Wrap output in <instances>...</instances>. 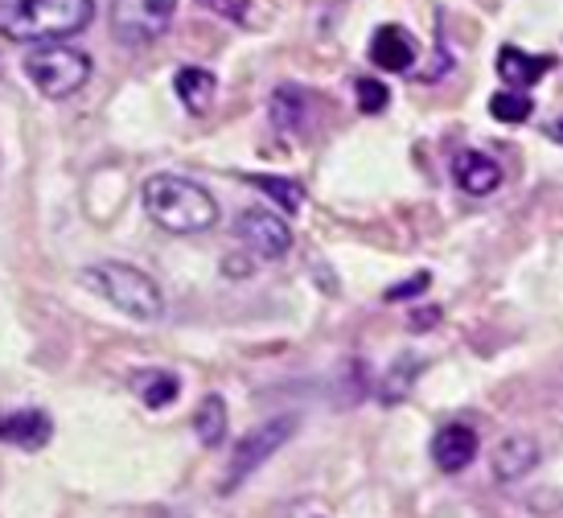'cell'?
<instances>
[{"label": "cell", "instance_id": "cell-1", "mask_svg": "<svg viewBox=\"0 0 563 518\" xmlns=\"http://www.w3.org/2000/svg\"><path fill=\"white\" fill-rule=\"evenodd\" d=\"M144 214L169 235H202L219 222L214 194L181 173H153L141 189Z\"/></svg>", "mask_w": 563, "mask_h": 518}, {"label": "cell", "instance_id": "cell-2", "mask_svg": "<svg viewBox=\"0 0 563 518\" xmlns=\"http://www.w3.org/2000/svg\"><path fill=\"white\" fill-rule=\"evenodd\" d=\"M95 21V0H0L4 42H66Z\"/></svg>", "mask_w": 563, "mask_h": 518}, {"label": "cell", "instance_id": "cell-3", "mask_svg": "<svg viewBox=\"0 0 563 518\" xmlns=\"http://www.w3.org/2000/svg\"><path fill=\"white\" fill-rule=\"evenodd\" d=\"M87 284L99 288L103 300L115 305L120 313H128L132 321H161L165 317V293L141 267L120 264V260H103V264L87 267Z\"/></svg>", "mask_w": 563, "mask_h": 518}, {"label": "cell", "instance_id": "cell-4", "mask_svg": "<svg viewBox=\"0 0 563 518\" xmlns=\"http://www.w3.org/2000/svg\"><path fill=\"white\" fill-rule=\"evenodd\" d=\"M21 70H25V79L33 82L37 95H46V99H70V95H79L87 87L95 63L87 49H75L66 46V42H37V46L25 49Z\"/></svg>", "mask_w": 563, "mask_h": 518}, {"label": "cell", "instance_id": "cell-5", "mask_svg": "<svg viewBox=\"0 0 563 518\" xmlns=\"http://www.w3.org/2000/svg\"><path fill=\"white\" fill-rule=\"evenodd\" d=\"M177 0H111L108 30L128 49H144L169 33Z\"/></svg>", "mask_w": 563, "mask_h": 518}, {"label": "cell", "instance_id": "cell-6", "mask_svg": "<svg viewBox=\"0 0 563 518\" xmlns=\"http://www.w3.org/2000/svg\"><path fill=\"white\" fill-rule=\"evenodd\" d=\"M297 432V416H276V420H267V425L251 428L247 437L235 444V453H231V470H227V482H222V494H231L247 482L251 473L264 465L272 453H280L288 437Z\"/></svg>", "mask_w": 563, "mask_h": 518}, {"label": "cell", "instance_id": "cell-7", "mask_svg": "<svg viewBox=\"0 0 563 518\" xmlns=\"http://www.w3.org/2000/svg\"><path fill=\"white\" fill-rule=\"evenodd\" d=\"M235 235H239V243H243L251 255H260V260H284V255L292 252V227H288V219L276 214V210H264V206L239 214Z\"/></svg>", "mask_w": 563, "mask_h": 518}, {"label": "cell", "instance_id": "cell-8", "mask_svg": "<svg viewBox=\"0 0 563 518\" xmlns=\"http://www.w3.org/2000/svg\"><path fill=\"white\" fill-rule=\"evenodd\" d=\"M477 449H482V440H477V428L461 425V420L444 425L437 437H432V461H437L440 473L470 470L473 461H477Z\"/></svg>", "mask_w": 563, "mask_h": 518}, {"label": "cell", "instance_id": "cell-9", "mask_svg": "<svg viewBox=\"0 0 563 518\" xmlns=\"http://www.w3.org/2000/svg\"><path fill=\"white\" fill-rule=\"evenodd\" d=\"M54 437V420L42 408L0 411V444H16V449H46Z\"/></svg>", "mask_w": 563, "mask_h": 518}, {"label": "cell", "instance_id": "cell-10", "mask_svg": "<svg viewBox=\"0 0 563 518\" xmlns=\"http://www.w3.org/2000/svg\"><path fill=\"white\" fill-rule=\"evenodd\" d=\"M453 181L461 194L470 198H489L494 189L501 186V165L489 153H477V148H465L453 157Z\"/></svg>", "mask_w": 563, "mask_h": 518}, {"label": "cell", "instance_id": "cell-11", "mask_svg": "<svg viewBox=\"0 0 563 518\" xmlns=\"http://www.w3.org/2000/svg\"><path fill=\"white\" fill-rule=\"evenodd\" d=\"M371 63L378 70L404 75V70L416 66V37L404 25H378L375 37H371Z\"/></svg>", "mask_w": 563, "mask_h": 518}, {"label": "cell", "instance_id": "cell-12", "mask_svg": "<svg viewBox=\"0 0 563 518\" xmlns=\"http://www.w3.org/2000/svg\"><path fill=\"white\" fill-rule=\"evenodd\" d=\"M534 465H539V444H534L531 437H506L498 449H494V477L506 482V486L522 482Z\"/></svg>", "mask_w": 563, "mask_h": 518}, {"label": "cell", "instance_id": "cell-13", "mask_svg": "<svg viewBox=\"0 0 563 518\" xmlns=\"http://www.w3.org/2000/svg\"><path fill=\"white\" fill-rule=\"evenodd\" d=\"M173 91L181 99V108L189 115H206V111L214 108V95H219V79L206 70V66H181L177 75H173Z\"/></svg>", "mask_w": 563, "mask_h": 518}, {"label": "cell", "instance_id": "cell-14", "mask_svg": "<svg viewBox=\"0 0 563 518\" xmlns=\"http://www.w3.org/2000/svg\"><path fill=\"white\" fill-rule=\"evenodd\" d=\"M548 70H551V58H534V54H527V49H518V46L498 49V75H501V82L515 87V91H531Z\"/></svg>", "mask_w": 563, "mask_h": 518}, {"label": "cell", "instance_id": "cell-15", "mask_svg": "<svg viewBox=\"0 0 563 518\" xmlns=\"http://www.w3.org/2000/svg\"><path fill=\"white\" fill-rule=\"evenodd\" d=\"M128 383H132V392L141 395L144 408H153V411L169 408L173 399L181 395V378L173 375V371H136Z\"/></svg>", "mask_w": 563, "mask_h": 518}, {"label": "cell", "instance_id": "cell-16", "mask_svg": "<svg viewBox=\"0 0 563 518\" xmlns=\"http://www.w3.org/2000/svg\"><path fill=\"white\" fill-rule=\"evenodd\" d=\"M227 428H231V416H227V399L222 395H206L198 411H194V437L202 440L206 449H219L227 440Z\"/></svg>", "mask_w": 563, "mask_h": 518}, {"label": "cell", "instance_id": "cell-17", "mask_svg": "<svg viewBox=\"0 0 563 518\" xmlns=\"http://www.w3.org/2000/svg\"><path fill=\"white\" fill-rule=\"evenodd\" d=\"M272 124L280 128V132H300L305 124V111H309V99L300 87H280V91L272 95Z\"/></svg>", "mask_w": 563, "mask_h": 518}, {"label": "cell", "instance_id": "cell-18", "mask_svg": "<svg viewBox=\"0 0 563 518\" xmlns=\"http://www.w3.org/2000/svg\"><path fill=\"white\" fill-rule=\"evenodd\" d=\"M247 186H255L260 194H267L272 202L280 206L284 214H297L300 206H305V186L292 181V177H267V173H255V177H247Z\"/></svg>", "mask_w": 563, "mask_h": 518}, {"label": "cell", "instance_id": "cell-19", "mask_svg": "<svg viewBox=\"0 0 563 518\" xmlns=\"http://www.w3.org/2000/svg\"><path fill=\"white\" fill-rule=\"evenodd\" d=\"M423 371V359H416V354H407V359H399L387 371V378H383V387H378V399L383 404H399L407 392H411V383H416V375Z\"/></svg>", "mask_w": 563, "mask_h": 518}, {"label": "cell", "instance_id": "cell-20", "mask_svg": "<svg viewBox=\"0 0 563 518\" xmlns=\"http://www.w3.org/2000/svg\"><path fill=\"white\" fill-rule=\"evenodd\" d=\"M531 111H534L531 95L515 91V87H506V91H498L494 99H489V115H494L498 124H527Z\"/></svg>", "mask_w": 563, "mask_h": 518}, {"label": "cell", "instance_id": "cell-21", "mask_svg": "<svg viewBox=\"0 0 563 518\" xmlns=\"http://www.w3.org/2000/svg\"><path fill=\"white\" fill-rule=\"evenodd\" d=\"M354 95H358V111H362V115H378V111L391 103V91H387V82H378V79H354Z\"/></svg>", "mask_w": 563, "mask_h": 518}, {"label": "cell", "instance_id": "cell-22", "mask_svg": "<svg viewBox=\"0 0 563 518\" xmlns=\"http://www.w3.org/2000/svg\"><path fill=\"white\" fill-rule=\"evenodd\" d=\"M206 13L222 16V21H243L251 9V0H198Z\"/></svg>", "mask_w": 563, "mask_h": 518}, {"label": "cell", "instance_id": "cell-23", "mask_svg": "<svg viewBox=\"0 0 563 518\" xmlns=\"http://www.w3.org/2000/svg\"><path fill=\"white\" fill-rule=\"evenodd\" d=\"M428 272H420V276H411L407 284H395V288H387V300H404V297H416V293H423L428 288Z\"/></svg>", "mask_w": 563, "mask_h": 518}, {"label": "cell", "instance_id": "cell-24", "mask_svg": "<svg viewBox=\"0 0 563 518\" xmlns=\"http://www.w3.org/2000/svg\"><path fill=\"white\" fill-rule=\"evenodd\" d=\"M548 136H551V141H555V144H563V115H560V120H551V124H548Z\"/></svg>", "mask_w": 563, "mask_h": 518}]
</instances>
